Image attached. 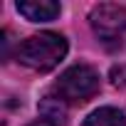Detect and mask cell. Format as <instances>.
Returning a JSON list of instances; mask_svg holds the SVG:
<instances>
[{
	"mask_svg": "<svg viewBox=\"0 0 126 126\" xmlns=\"http://www.w3.org/2000/svg\"><path fill=\"white\" fill-rule=\"evenodd\" d=\"M67 54V40L59 32H40L17 45V59L35 72L54 69Z\"/></svg>",
	"mask_w": 126,
	"mask_h": 126,
	"instance_id": "cell-1",
	"label": "cell"
},
{
	"mask_svg": "<svg viewBox=\"0 0 126 126\" xmlns=\"http://www.w3.org/2000/svg\"><path fill=\"white\" fill-rule=\"evenodd\" d=\"M54 92L67 104H84L99 92V72L89 64H74L54 84Z\"/></svg>",
	"mask_w": 126,
	"mask_h": 126,
	"instance_id": "cell-2",
	"label": "cell"
},
{
	"mask_svg": "<svg viewBox=\"0 0 126 126\" xmlns=\"http://www.w3.org/2000/svg\"><path fill=\"white\" fill-rule=\"evenodd\" d=\"M94 32L99 35V40L111 42V40H121L126 32V8L114 5V3H101L92 10L89 15Z\"/></svg>",
	"mask_w": 126,
	"mask_h": 126,
	"instance_id": "cell-3",
	"label": "cell"
},
{
	"mask_svg": "<svg viewBox=\"0 0 126 126\" xmlns=\"http://www.w3.org/2000/svg\"><path fill=\"white\" fill-rule=\"evenodd\" d=\"M17 10L30 22H49L62 13V5L52 3V0H22V3H17Z\"/></svg>",
	"mask_w": 126,
	"mask_h": 126,
	"instance_id": "cell-4",
	"label": "cell"
},
{
	"mask_svg": "<svg viewBox=\"0 0 126 126\" xmlns=\"http://www.w3.org/2000/svg\"><path fill=\"white\" fill-rule=\"evenodd\" d=\"M40 114L47 124H54V126H62L67 124V101H62L59 96H52L47 94L42 101H40Z\"/></svg>",
	"mask_w": 126,
	"mask_h": 126,
	"instance_id": "cell-5",
	"label": "cell"
},
{
	"mask_svg": "<svg viewBox=\"0 0 126 126\" xmlns=\"http://www.w3.org/2000/svg\"><path fill=\"white\" fill-rule=\"evenodd\" d=\"M82 126H126V116H124V111H119L114 106H101V109L92 111Z\"/></svg>",
	"mask_w": 126,
	"mask_h": 126,
	"instance_id": "cell-6",
	"label": "cell"
},
{
	"mask_svg": "<svg viewBox=\"0 0 126 126\" xmlns=\"http://www.w3.org/2000/svg\"><path fill=\"white\" fill-rule=\"evenodd\" d=\"M111 79L116 87H124L126 84V67H114L111 69Z\"/></svg>",
	"mask_w": 126,
	"mask_h": 126,
	"instance_id": "cell-7",
	"label": "cell"
},
{
	"mask_svg": "<svg viewBox=\"0 0 126 126\" xmlns=\"http://www.w3.org/2000/svg\"><path fill=\"white\" fill-rule=\"evenodd\" d=\"M30 126H49L47 121H37V124H30Z\"/></svg>",
	"mask_w": 126,
	"mask_h": 126,
	"instance_id": "cell-8",
	"label": "cell"
}]
</instances>
